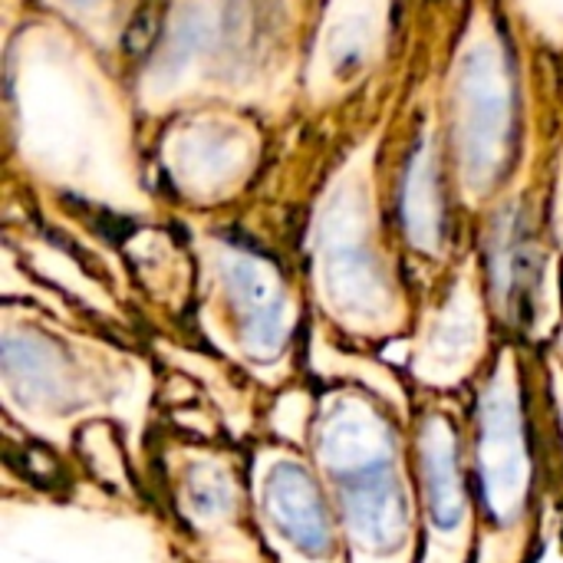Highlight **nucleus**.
<instances>
[{"instance_id":"2","label":"nucleus","mask_w":563,"mask_h":563,"mask_svg":"<svg viewBox=\"0 0 563 563\" xmlns=\"http://www.w3.org/2000/svg\"><path fill=\"white\" fill-rule=\"evenodd\" d=\"M475 485L495 531H511L525 521L531 498V445L521 386L511 366H498L478 402Z\"/></svg>"},{"instance_id":"7","label":"nucleus","mask_w":563,"mask_h":563,"mask_svg":"<svg viewBox=\"0 0 563 563\" xmlns=\"http://www.w3.org/2000/svg\"><path fill=\"white\" fill-rule=\"evenodd\" d=\"M181 511L191 525L205 531H221L234 521V511L241 505V492L234 482V472L218 459H191L181 465L178 478Z\"/></svg>"},{"instance_id":"6","label":"nucleus","mask_w":563,"mask_h":563,"mask_svg":"<svg viewBox=\"0 0 563 563\" xmlns=\"http://www.w3.org/2000/svg\"><path fill=\"white\" fill-rule=\"evenodd\" d=\"M505 92L498 69L488 56L472 59L465 79V165L472 188L482 185L498 165V145L505 139Z\"/></svg>"},{"instance_id":"4","label":"nucleus","mask_w":563,"mask_h":563,"mask_svg":"<svg viewBox=\"0 0 563 563\" xmlns=\"http://www.w3.org/2000/svg\"><path fill=\"white\" fill-rule=\"evenodd\" d=\"M419 511L426 515V563H462L475 525L472 492L465 478V455L455 422L429 416L416 439Z\"/></svg>"},{"instance_id":"5","label":"nucleus","mask_w":563,"mask_h":563,"mask_svg":"<svg viewBox=\"0 0 563 563\" xmlns=\"http://www.w3.org/2000/svg\"><path fill=\"white\" fill-rule=\"evenodd\" d=\"M224 284L238 313L241 346L247 350V356L264 363L277 360L290 330V310L280 280L261 261L234 254L224 261Z\"/></svg>"},{"instance_id":"8","label":"nucleus","mask_w":563,"mask_h":563,"mask_svg":"<svg viewBox=\"0 0 563 563\" xmlns=\"http://www.w3.org/2000/svg\"><path fill=\"white\" fill-rule=\"evenodd\" d=\"M402 221H406V231H409L416 247H426V251L439 247L442 214H439V201H435V165H432L426 148L412 158V165L406 172Z\"/></svg>"},{"instance_id":"3","label":"nucleus","mask_w":563,"mask_h":563,"mask_svg":"<svg viewBox=\"0 0 563 563\" xmlns=\"http://www.w3.org/2000/svg\"><path fill=\"white\" fill-rule=\"evenodd\" d=\"M257 515L280 563H336V508L320 478L294 455L267 452L257 462Z\"/></svg>"},{"instance_id":"1","label":"nucleus","mask_w":563,"mask_h":563,"mask_svg":"<svg viewBox=\"0 0 563 563\" xmlns=\"http://www.w3.org/2000/svg\"><path fill=\"white\" fill-rule=\"evenodd\" d=\"M313 435L317 468L356 563H409L419 508L393 422L360 396H333Z\"/></svg>"}]
</instances>
